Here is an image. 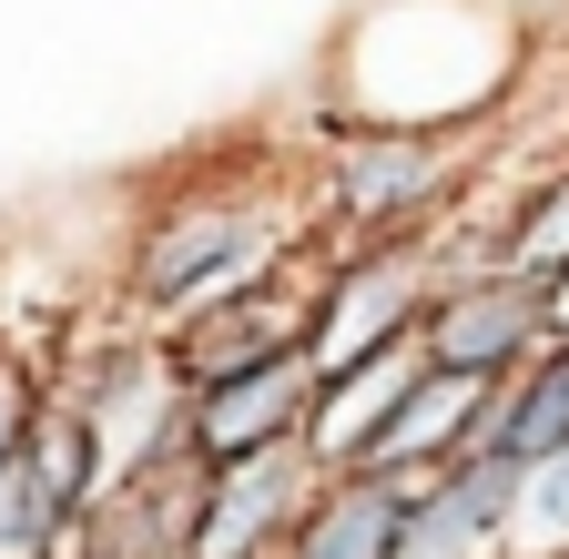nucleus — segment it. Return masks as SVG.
<instances>
[{
	"mask_svg": "<svg viewBox=\"0 0 569 559\" xmlns=\"http://www.w3.org/2000/svg\"><path fill=\"white\" fill-rule=\"evenodd\" d=\"M519 478L509 458H448L417 478L407 499V559H498L509 549V519H519Z\"/></svg>",
	"mask_w": 569,
	"mask_h": 559,
	"instance_id": "8",
	"label": "nucleus"
},
{
	"mask_svg": "<svg viewBox=\"0 0 569 559\" xmlns=\"http://www.w3.org/2000/svg\"><path fill=\"white\" fill-rule=\"evenodd\" d=\"M284 244H296V224H284V203L224 183V193H173L153 224L132 234V264H122V296L142 326H173L213 296L254 286V274L284 264Z\"/></svg>",
	"mask_w": 569,
	"mask_h": 559,
	"instance_id": "1",
	"label": "nucleus"
},
{
	"mask_svg": "<svg viewBox=\"0 0 569 559\" xmlns=\"http://www.w3.org/2000/svg\"><path fill=\"white\" fill-rule=\"evenodd\" d=\"M478 458H509V468L569 458V346H539L519 377H498V407H488V428H478Z\"/></svg>",
	"mask_w": 569,
	"mask_h": 559,
	"instance_id": "12",
	"label": "nucleus"
},
{
	"mask_svg": "<svg viewBox=\"0 0 569 559\" xmlns=\"http://www.w3.org/2000/svg\"><path fill=\"white\" fill-rule=\"evenodd\" d=\"M41 377H31V357H11V346H0V468L21 458V438H31V417H41Z\"/></svg>",
	"mask_w": 569,
	"mask_h": 559,
	"instance_id": "15",
	"label": "nucleus"
},
{
	"mask_svg": "<svg viewBox=\"0 0 569 559\" xmlns=\"http://www.w3.org/2000/svg\"><path fill=\"white\" fill-rule=\"evenodd\" d=\"M306 407H316V357H264L224 387H193L183 397V458L193 468H224V458H254V448H284L306 438Z\"/></svg>",
	"mask_w": 569,
	"mask_h": 559,
	"instance_id": "7",
	"label": "nucleus"
},
{
	"mask_svg": "<svg viewBox=\"0 0 569 559\" xmlns=\"http://www.w3.org/2000/svg\"><path fill=\"white\" fill-rule=\"evenodd\" d=\"M539 326H549V346H569V264L539 286Z\"/></svg>",
	"mask_w": 569,
	"mask_h": 559,
	"instance_id": "16",
	"label": "nucleus"
},
{
	"mask_svg": "<svg viewBox=\"0 0 569 559\" xmlns=\"http://www.w3.org/2000/svg\"><path fill=\"white\" fill-rule=\"evenodd\" d=\"M458 153L427 143V132H367L346 143L336 173H326V203H336V234L346 244H387V234H417V214L448 193Z\"/></svg>",
	"mask_w": 569,
	"mask_h": 559,
	"instance_id": "6",
	"label": "nucleus"
},
{
	"mask_svg": "<svg viewBox=\"0 0 569 559\" xmlns=\"http://www.w3.org/2000/svg\"><path fill=\"white\" fill-rule=\"evenodd\" d=\"M316 499V458L284 438L224 468H193V499H183V539L173 559H284V529Z\"/></svg>",
	"mask_w": 569,
	"mask_h": 559,
	"instance_id": "3",
	"label": "nucleus"
},
{
	"mask_svg": "<svg viewBox=\"0 0 569 559\" xmlns=\"http://www.w3.org/2000/svg\"><path fill=\"white\" fill-rule=\"evenodd\" d=\"M427 367H417V326L397 336V346H377V357H356L346 377H326L316 387V407H306V458H316V478H336V468H356L367 458V438L387 428V417L407 407V387H417Z\"/></svg>",
	"mask_w": 569,
	"mask_h": 559,
	"instance_id": "10",
	"label": "nucleus"
},
{
	"mask_svg": "<svg viewBox=\"0 0 569 559\" xmlns=\"http://www.w3.org/2000/svg\"><path fill=\"white\" fill-rule=\"evenodd\" d=\"M509 539H539V559H569V458H549V468L519 478V519H509Z\"/></svg>",
	"mask_w": 569,
	"mask_h": 559,
	"instance_id": "14",
	"label": "nucleus"
},
{
	"mask_svg": "<svg viewBox=\"0 0 569 559\" xmlns=\"http://www.w3.org/2000/svg\"><path fill=\"white\" fill-rule=\"evenodd\" d=\"M427 306V234H387V244H346L316 286H306V357H316V387L346 377L356 357L397 346Z\"/></svg>",
	"mask_w": 569,
	"mask_h": 559,
	"instance_id": "2",
	"label": "nucleus"
},
{
	"mask_svg": "<svg viewBox=\"0 0 569 559\" xmlns=\"http://www.w3.org/2000/svg\"><path fill=\"white\" fill-rule=\"evenodd\" d=\"M488 407H498V387H478V377H417V387H407V407L367 438V458H356V468L427 478V468H448V458H478Z\"/></svg>",
	"mask_w": 569,
	"mask_h": 559,
	"instance_id": "11",
	"label": "nucleus"
},
{
	"mask_svg": "<svg viewBox=\"0 0 569 559\" xmlns=\"http://www.w3.org/2000/svg\"><path fill=\"white\" fill-rule=\"evenodd\" d=\"M559 264H569V173H549L498 234V274H519V286H549Z\"/></svg>",
	"mask_w": 569,
	"mask_h": 559,
	"instance_id": "13",
	"label": "nucleus"
},
{
	"mask_svg": "<svg viewBox=\"0 0 569 559\" xmlns=\"http://www.w3.org/2000/svg\"><path fill=\"white\" fill-rule=\"evenodd\" d=\"M549 346V326H539V286H519V274H458V286H427V306H417V367L427 377H478V387H498V377H519L529 357Z\"/></svg>",
	"mask_w": 569,
	"mask_h": 559,
	"instance_id": "4",
	"label": "nucleus"
},
{
	"mask_svg": "<svg viewBox=\"0 0 569 559\" xmlns=\"http://www.w3.org/2000/svg\"><path fill=\"white\" fill-rule=\"evenodd\" d=\"M153 346H163V367H173L183 397L193 387H224V377H244V367L296 357V346H306V286L274 264V274H254V286H234V296H213V306L153 326Z\"/></svg>",
	"mask_w": 569,
	"mask_h": 559,
	"instance_id": "5",
	"label": "nucleus"
},
{
	"mask_svg": "<svg viewBox=\"0 0 569 559\" xmlns=\"http://www.w3.org/2000/svg\"><path fill=\"white\" fill-rule=\"evenodd\" d=\"M407 499H417V478L336 468V478H316V499L296 509L284 559H407Z\"/></svg>",
	"mask_w": 569,
	"mask_h": 559,
	"instance_id": "9",
	"label": "nucleus"
}]
</instances>
